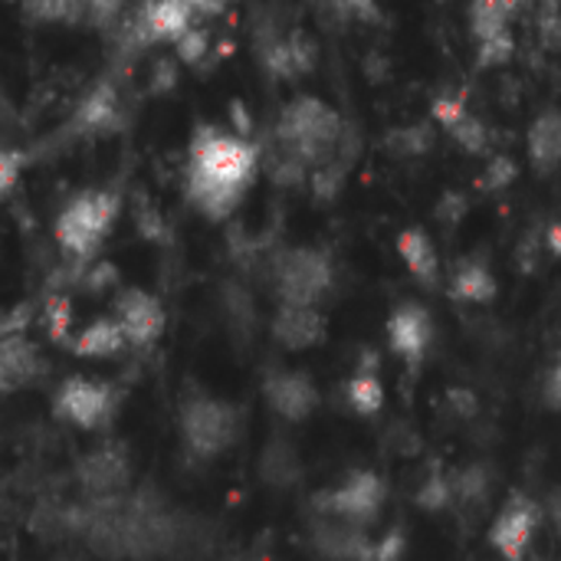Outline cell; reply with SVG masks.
<instances>
[{"label":"cell","mask_w":561,"mask_h":561,"mask_svg":"<svg viewBox=\"0 0 561 561\" xmlns=\"http://www.w3.org/2000/svg\"><path fill=\"white\" fill-rule=\"evenodd\" d=\"M260 171V151L243 135L201 125L184 161V194L207 220H227Z\"/></svg>","instance_id":"cell-1"},{"label":"cell","mask_w":561,"mask_h":561,"mask_svg":"<svg viewBox=\"0 0 561 561\" xmlns=\"http://www.w3.org/2000/svg\"><path fill=\"white\" fill-rule=\"evenodd\" d=\"M276 154L286 178L299 181L306 171H319L345 154V122L342 115L316 95L293 99L276 118Z\"/></svg>","instance_id":"cell-2"},{"label":"cell","mask_w":561,"mask_h":561,"mask_svg":"<svg viewBox=\"0 0 561 561\" xmlns=\"http://www.w3.org/2000/svg\"><path fill=\"white\" fill-rule=\"evenodd\" d=\"M118 214H122V201L115 191L85 187L59 207L53 220V237L69 260L89 263L92 256H99V250L112 237Z\"/></svg>","instance_id":"cell-3"},{"label":"cell","mask_w":561,"mask_h":561,"mask_svg":"<svg viewBox=\"0 0 561 561\" xmlns=\"http://www.w3.org/2000/svg\"><path fill=\"white\" fill-rule=\"evenodd\" d=\"M178 427L191 457L217 460L240 440L243 414L233 401H224L210 391H194L181 401Z\"/></svg>","instance_id":"cell-4"},{"label":"cell","mask_w":561,"mask_h":561,"mask_svg":"<svg viewBox=\"0 0 561 561\" xmlns=\"http://www.w3.org/2000/svg\"><path fill=\"white\" fill-rule=\"evenodd\" d=\"M118 388L95 375H69L53 394V414L76 431H105L118 414Z\"/></svg>","instance_id":"cell-5"},{"label":"cell","mask_w":561,"mask_h":561,"mask_svg":"<svg viewBox=\"0 0 561 561\" xmlns=\"http://www.w3.org/2000/svg\"><path fill=\"white\" fill-rule=\"evenodd\" d=\"M332 260L312 247L286 250L273 263V286L279 306H319V299L332 289Z\"/></svg>","instance_id":"cell-6"},{"label":"cell","mask_w":561,"mask_h":561,"mask_svg":"<svg viewBox=\"0 0 561 561\" xmlns=\"http://www.w3.org/2000/svg\"><path fill=\"white\" fill-rule=\"evenodd\" d=\"M385 480L371 470H358L352 477H345L339 486L332 490H322L312 506H316V516H325V519H342V523H352L358 529L371 526L385 506Z\"/></svg>","instance_id":"cell-7"},{"label":"cell","mask_w":561,"mask_h":561,"mask_svg":"<svg viewBox=\"0 0 561 561\" xmlns=\"http://www.w3.org/2000/svg\"><path fill=\"white\" fill-rule=\"evenodd\" d=\"M539 523H542L539 503L523 496V493H513L510 503L500 510V516L490 526V542L506 561H523L529 546H533V536H536Z\"/></svg>","instance_id":"cell-8"},{"label":"cell","mask_w":561,"mask_h":561,"mask_svg":"<svg viewBox=\"0 0 561 561\" xmlns=\"http://www.w3.org/2000/svg\"><path fill=\"white\" fill-rule=\"evenodd\" d=\"M112 319L118 322V329L131 348H148L164 332V309H161L158 296H151L148 289H138V286L122 289L115 296Z\"/></svg>","instance_id":"cell-9"},{"label":"cell","mask_w":561,"mask_h":561,"mask_svg":"<svg viewBox=\"0 0 561 561\" xmlns=\"http://www.w3.org/2000/svg\"><path fill=\"white\" fill-rule=\"evenodd\" d=\"M197 16L187 10L184 0H141L131 13L128 33H135L138 43H178Z\"/></svg>","instance_id":"cell-10"},{"label":"cell","mask_w":561,"mask_h":561,"mask_svg":"<svg viewBox=\"0 0 561 561\" xmlns=\"http://www.w3.org/2000/svg\"><path fill=\"white\" fill-rule=\"evenodd\" d=\"M431 342H434V322H431V312L424 306L404 302V306H398L391 312V319H388V345L401 362L417 368L427 358Z\"/></svg>","instance_id":"cell-11"},{"label":"cell","mask_w":561,"mask_h":561,"mask_svg":"<svg viewBox=\"0 0 561 561\" xmlns=\"http://www.w3.org/2000/svg\"><path fill=\"white\" fill-rule=\"evenodd\" d=\"M79 483L85 490L89 500H112L128 493L131 486V463L122 450L115 447H102L85 454V460L79 463Z\"/></svg>","instance_id":"cell-12"},{"label":"cell","mask_w":561,"mask_h":561,"mask_svg":"<svg viewBox=\"0 0 561 561\" xmlns=\"http://www.w3.org/2000/svg\"><path fill=\"white\" fill-rule=\"evenodd\" d=\"M263 394H266L270 408L283 421H293V424L312 417L319 408V388L302 371H273L263 385Z\"/></svg>","instance_id":"cell-13"},{"label":"cell","mask_w":561,"mask_h":561,"mask_svg":"<svg viewBox=\"0 0 561 561\" xmlns=\"http://www.w3.org/2000/svg\"><path fill=\"white\" fill-rule=\"evenodd\" d=\"M43 355L26 335H3L0 339V391L13 394L39 381Z\"/></svg>","instance_id":"cell-14"},{"label":"cell","mask_w":561,"mask_h":561,"mask_svg":"<svg viewBox=\"0 0 561 561\" xmlns=\"http://www.w3.org/2000/svg\"><path fill=\"white\" fill-rule=\"evenodd\" d=\"M273 339L289 352L316 348L325 339V319L319 306H279L273 316Z\"/></svg>","instance_id":"cell-15"},{"label":"cell","mask_w":561,"mask_h":561,"mask_svg":"<svg viewBox=\"0 0 561 561\" xmlns=\"http://www.w3.org/2000/svg\"><path fill=\"white\" fill-rule=\"evenodd\" d=\"M312 546L329 561H368V552H371L365 529L342 523V519H325V516H316Z\"/></svg>","instance_id":"cell-16"},{"label":"cell","mask_w":561,"mask_h":561,"mask_svg":"<svg viewBox=\"0 0 561 561\" xmlns=\"http://www.w3.org/2000/svg\"><path fill=\"white\" fill-rule=\"evenodd\" d=\"M69 348L72 355L79 358H89V362H102V358H115L122 355V348H128L118 322L112 316L105 319H92L89 325H82L76 335H69Z\"/></svg>","instance_id":"cell-17"},{"label":"cell","mask_w":561,"mask_h":561,"mask_svg":"<svg viewBox=\"0 0 561 561\" xmlns=\"http://www.w3.org/2000/svg\"><path fill=\"white\" fill-rule=\"evenodd\" d=\"M76 122L82 125L79 131H89V135L115 131V125L122 122V102H118L115 89H112L108 82H99V85L82 99V105L76 108Z\"/></svg>","instance_id":"cell-18"},{"label":"cell","mask_w":561,"mask_h":561,"mask_svg":"<svg viewBox=\"0 0 561 561\" xmlns=\"http://www.w3.org/2000/svg\"><path fill=\"white\" fill-rule=\"evenodd\" d=\"M500 293L493 270L483 260H463L457 263L454 276H450V296L460 302H473V306H486L493 302Z\"/></svg>","instance_id":"cell-19"},{"label":"cell","mask_w":561,"mask_h":561,"mask_svg":"<svg viewBox=\"0 0 561 561\" xmlns=\"http://www.w3.org/2000/svg\"><path fill=\"white\" fill-rule=\"evenodd\" d=\"M398 253H401L404 266L411 270V276L417 283H424V286H434L437 283L440 260H437L434 240L421 227H411V230H401L398 233Z\"/></svg>","instance_id":"cell-20"},{"label":"cell","mask_w":561,"mask_h":561,"mask_svg":"<svg viewBox=\"0 0 561 561\" xmlns=\"http://www.w3.org/2000/svg\"><path fill=\"white\" fill-rule=\"evenodd\" d=\"M529 161L536 171L549 174L561 164V112H542L529 128Z\"/></svg>","instance_id":"cell-21"},{"label":"cell","mask_w":561,"mask_h":561,"mask_svg":"<svg viewBox=\"0 0 561 561\" xmlns=\"http://www.w3.org/2000/svg\"><path fill=\"white\" fill-rule=\"evenodd\" d=\"M23 16L43 26H76L85 23V0H20Z\"/></svg>","instance_id":"cell-22"},{"label":"cell","mask_w":561,"mask_h":561,"mask_svg":"<svg viewBox=\"0 0 561 561\" xmlns=\"http://www.w3.org/2000/svg\"><path fill=\"white\" fill-rule=\"evenodd\" d=\"M345 401H348V408H352L355 414H362V417L378 414L381 404H385V385H381L378 371H375V368H358V371L348 378V385H345Z\"/></svg>","instance_id":"cell-23"},{"label":"cell","mask_w":561,"mask_h":561,"mask_svg":"<svg viewBox=\"0 0 561 561\" xmlns=\"http://www.w3.org/2000/svg\"><path fill=\"white\" fill-rule=\"evenodd\" d=\"M510 16L513 13L506 10L503 0H473L470 3V30L477 36V43L510 33Z\"/></svg>","instance_id":"cell-24"},{"label":"cell","mask_w":561,"mask_h":561,"mask_svg":"<svg viewBox=\"0 0 561 561\" xmlns=\"http://www.w3.org/2000/svg\"><path fill=\"white\" fill-rule=\"evenodd\" d=\"M299 457H296V450L289 447V444H279V440H273L270 447H266V454H263V460H260V473L273 483V486H293L296 480H299Z\"/></svg>","instance_id":"cell-25"},{"label":"cell","mask_w":561,"mask_h":561,"mask_svg":"<svg viewBox=\"0 0 561 561\" xmlns=\"http://www.w3.org/2000/svg\"><path fill=\"white\" fill-rule=\"evenodd\" d=\"M454 496L467 506H480L490 500V490H493V470H486L483 463H470L463 467L454 480Z\"/></svg>","instance_id":"cell-26"},{"label":"cell","mask_w":561,"mask_h":561,"mask_svg":"<svg viewBox=\"0 0 561 561\" xmlns=\"http://www.w3.org/2000/svg\"><path fill=\"white\" fill-rule=\"evenodd\" d=\"M454 483L447 480V477H440V473H434V477H427L424 483H421V490H417V506L424 510V513H444V510H450L454 506Z\"/></svg>","instance_id":"cell-27"},{"label":"cell","mask_w":561,"mask_h":561,"mask_svg":"<svg viewBox=\"0 0 561 561\" xmlns=\"http://www.w3.org/2000/svg\"><path fill=\"white\" fill-rule=\"evenodd\" d=\"M447 131H450V135H454V141H457L460 148H467L470 154H483V151H486V145H490V135H486L483 122H480L477 115H470V112H467L460 122H454Z\"/></svg>","instance_id":"cell-28"},{"label":"cell","mask_w":561,"mask_h":561,"mask_svg":"<svg viewBox=\"0 0 561 561\" xmlns=\"http://www.w3.org/2000/svg\"><path fill=\"white\" fill-rule=\"evenodd\" d=\"M128 0H85V23L95 30H112L122 23Z\"/></svg>","instance_id":"cell-29"},{"label":"cell","mask_w":561,"mask_h":561,"mask_svg":"<svg viewBox=\"0 0 561 561\" xmlns=\"http://www.w3.org/2000/svg\"><path fill=\"white\" fill-rule=\"evenodd\" d=\"M516 49V39L513 33H503V36H493V39H483L477 43V62L480 66H503Z\"/></svg>","instance_id":"cell-30"},{"label":"cell","mask_w":561,"mask_h":561,"mask_svg":"<svg viewBox=\"0 0 561 561\" xmlns=\"http://www.w3.org/2000/svg\"><path fill=\"white\" fill-rule=\"evenodd\" d=\"M513 178H516V161L506 158V154H493V158L486 161V171H483V178H480V187L500 191V187H506Z\"/></svg>","instance_id":"cell-31"},{"label":"cell","mask_w":561,"mask_h":561,"mask_svg":"<svg viewBox=\"0 0 561 561\" xmlns=\"http://www.w3.org/2000/svg\"><path fill=\"white\" fill-rule=\"evenodd\" d=\"M174 49H178V56H181L184 62H191V66H194V62H201V56L210 49L207 30H204L201 23H194V26H191L178 43H174Z\"/></svg>","instance_id":"cell-32"},{"label":"cell","mask_w":561,"mask_h":561,"mask_svg":"<svg viewBox=\"0 0 561 561\" xmlns=\"http://www.w3.org/2000/svg\"><path fill=\"white\" fill-rule=\"evenodd\" d=\"M23 154L13 151V148H0V201L10 197V191L20 184V174H23Z\"/></svg>","instance_id":"cell-33"},{"label":"cell","mask_w":561,"mask_h":561,"mask_svg":"<svg viewBox=\"0 0 561 561\" xmlns=\"http://www.w3.org/2000/svg\"><path fill=\"white\" fill-rule=\"evenodd\" d=\"M434 118L444 125V128H450L454 122H460L470 108H467V99L463 95H457V92H444V95H437L434 99Z\"/></svg>","instance_id":"cell-34"},{"label":"cell","mask_w":561,"mask_h":561,"mask_svg":"<svg viewBox=\"0 0 561 561\" xmlns=\"http://www.w3.org/2000/svg\"><path fill=\"white\" fill-rule=\"evenodd\" d=\"M46 322H49V335L59 339V342H69V322H72V309L62 296L49 299V309H46Z\"/></svg>","instance_id":"cell-35"},{"label":"cell","mask_w":561,"mask_h":561,"mask_svg":"<svg viewBox=\"0 0 561 561\" xmlns=\"http://www.w3.org/2000/svg\"><path fill=\"white\" fill-rule=\"evenodd\" d=\"M404 549H408V539L401 533H388L378 546L371 542L368 561H401L404 559Z\"/></svg>","instance_id":"cell-36"},{"label":"cell","mask_w":561,"mask_h":561,"mask_svg":"<svg viewBox=\"0 0 561 561\" xmlns=\"http://www.w3.org/2000/svg\"><path fill=\"white\" fill-rule=\"evenodd\" d=\"M332 7L345 16H355V20H375L378 16L375 0H332Z\"/></svg>","instance_id":"cell-37"},{"label":"cell","mask_w":561,"mask_h":561,"mask_svg":"<svg viewBox=\"0 0 561 561\" xmlns=\"http://www.w3.org/2000/svg\"><path fill=\"white\" fill-rule=\"evenodd\" d=\"M184 3H187V10H191L197 20H201V16L210 20V16H217V13H224L230 0H184Z\"/></svg>","instance_id":"cell-38"},{"label":"cell","mask_w":561,"mask_h":561,"mask_svg":"<svg viewBox=\"0 0 561 561\" xmlns=\"http://www.w3.org/2000/svg\"><path fill=\"white\" fill-rule=\"evenodd\" d=\"M546 401L552 408H561V362L549 371V378H546Z\"/></svg>","instance_id":"cell-39"},{"label":"cell","mask_w":561,"mask_h":561,"mask_svg":"<svg viewBox=\"0 0 561 561\" xmlns=\"http://www.w3.org/2000/svg\"><path fill=\"white\" fill-rule=\"evenodd\" d=\"M450 398L457 401L454 408H457V414H477V401H473V394H467V391H450Z\"/></svg>","instance_id":"cell-40"},{"label":"cell","mask_w":561,"mask_h":561,"mask_svg":"<svg viewBox=\"0 0 561 561\" xmlns=\"http://www.w3.org/2000/svg\"><path fill=\"white\" fill-rule=\"evenodd\" d=\"M546 247H549V253H552V256H561V220L549 227V233H546Z\"/></svg>","instance_id":"cell-41"},{"label":"cell","mask_w":561,"mask_h":561,"mask_svg":"<svg viewBox=\"0 0 561 561\" xmlns=\"http://www.w3.org/2000/svg\"><path fill=\"white\" fill-rule=\"evenodd\" d=\"M546 510H549V516H552V523H556V529H559L561 536V493H552V496H549Z\"/></svg>","instance_id":"cell-42"},{"label":"cell","mask_w":561,"mask_h":561,"mask_svg":"<svg viewBox=\"0 0 561 561\" xmlns=\"http://www.w3.org/2000/svg\"><path fill=\"white\" fill-rule=\"evenodd\" d=\"M503 3H506V10H510V13H516V10H523L526 3H533V0H503Z\"/></svg>","instance_id":"cell-43"},{"label":"cell","mask_w":561,"mask_h":561,"mask_svg":"<svg viewBox=\"0 0 561 561\" xmlns=\"http://www.w3.org/2000/svg\"><path fill=\"white\" fill-rule=\"evenodd\" d=\"M0 112H3V95H0Z\"/></svg>","instance_id":"cell-44"},{"label":"cell","mask_w":561,"mask_h":561,"mask_svg":"<svg viewBox=\"0 0 561 561\" xmlns=\"http://www.w3.org/2000/svg\"><path fill=\"white\" fill-rule=\"evenodd\" d=\"M556 561H561V559H556Z\"/></svg>","instance_id":"cell-45"}]
</instances>
